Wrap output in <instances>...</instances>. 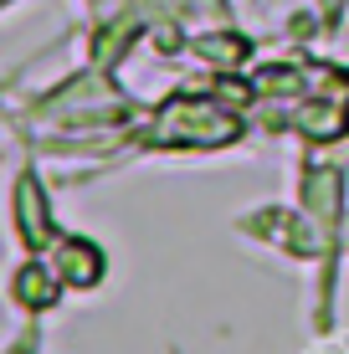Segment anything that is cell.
<instances>
[{
	"label": "cell",
	"instance_id": "cell-1",
	"mask_svg": "<svg viewBox=\"0 0 349 354\" xmlns=\"http://www.w3.org/2000/svg\"><path fill=\"white\" fill-rule=\"evenodd\" d=\"M10 354H26V349H10Z\"/></svg>",
	"mask_w": 349,
	"mask_h": 354
}]
</instances>
